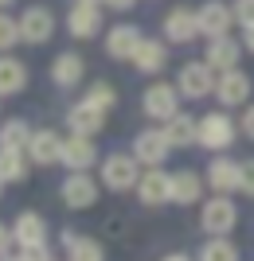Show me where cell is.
<instances>
[{
	"mask_svg": "<svg viewBox=\"0 0 254 261\" xmlns=\"http://www.w3.org/2000/svg\"><path fill=\"white\" fill-rule=\"evenodd\" d=\"M165 261H192V257H184V253H168Z\"/></svg>",
	"mask_w": 254,
	"mask_h": 261,
	"instance_id": "74e56055",
	"label": "cell"
},
{
	"mask_svg": "<svg viewBox=\"0 0 254 261\" xmlns=\"http://www.w3.org/2000/svg\"><path fill=\"white\" fill-rule=\"evenodd\" d=\"M207 63H211V70H235V66H239V43H235V39H227V35L211 39Z\"/></svg>",
	"mask_w": 254,
	"mask_h": 261,
	"instance_id": "7402d4cb",
	"label": "cell"
},
{
	"mask_svg": "<svg viewBox=\"0 0 254 261\" xmlns=\"http://www.w3.org/2000/svg\"><path fill=\"white\" fill-rule=\"evenodd\" d=\"M28 141H32V129H28V121L12 117L0 125V148H16V152H28Z\"/></svg>",
	"mask_w": 254,
	"mask_h": 261,
	"instance_id": "d4e9b609",
	"label": "cell"
},
{
	"mask_svg": "<svg viewBox=\"0 0 254 261\" xmlns=\"http://www.w3.org/2000/svg\"><path fill=\"white\" fill-rule=\"evenodd\" d=\"M24 175H28L24 152H16V148H0V179H4V184H20Z\"/></svg>",
	"mask_w": 254,
	"mask_h": 261,
	"instance_id": "4316f807",
	"label": "cell"
},
{
	"mask_svg": "<svg viewBox=\"0 0 254 261\" xmlns=\"http://www.w3.org/2000/svg\"><path fill=\"white\" fill-rule=\"evenodd\" d=\"M165 35L172 43H192V35H199V20L192 16V8H172L165 20Z\"/></svg>",
	"mask_w": 254,
	"mask_h": 261,
	"instance_id": "ac0fdd59",
	"label": "cell"
},
{
	"mask_svg": "<svg viewBox=\"0 0 254 261\" xmlns=\"http://www.w3.org/2000/svg\"><path fill=\"white\" fill-rule=\"evenodd\" d=\"M235 20L250 32V28H254V0H239V4H235Z\"/></svg>",
	"mask_w": 254,
	"mask_h": 261,
	"instance_id": "1f68e13d",
	"label": "cell"
},
{
	"mask_svg": "<svg viewBox=\"0 0 254 261\" xmlns=\"http://www.w3.org/2000/svg\"><path fill=\"white\" fill-rule=\"evenodd\" d=\"M20 257L24 261H51V250H47V246H32V250H24Z\"/></svg>",
	"mask_w": 254,
	"mask_h": 261,
	"instance_id": "d6a6232c",
	"label": "cell"
},
{
	"mask_svg": "<svg viewBox=\"0 0 254 261\" xmlns=\"http://www.w3.org/2000/svg\"><path fill=\"white\" fill-rule=\"evenodd\" d=\"M168 148H172V141H168L165 129L137 133V141H133V160H137V164H165Z\"/></svg>",
	"mask_w": 254,
	"mask_h": 261,
	"instance_id": "52a82bcc",
	"label": "cell"
},
{
	"mask_svg": "<svg viewBox=\"0 0 254 261\" xmlns=\"http://www.w3.org/2000/svg\"><path fill=\"white\" fill-rule=\"evenodd\" d=\"M199 222H203V230H207V234L227 238V234L235 230V222H239V211H235V203H231L227 195H219V199H211L207 207H203V218H199Z\"/></svg>",
	"mask_w": 254,
	"mask_h": 261,
	"instance_id": "6da1fadb",
	"label": "cell"
},
{
	"mask_svg": "<svg viewBox=\"0 0 254 261\" xmlns=\"http://www.w3.org/2000/svg\"><path fill=\"white\" fill-rule=\"evenodd\" d=\"M75 4H98V0H75Z\"/></svg>",
	"mask_w": 254,
	"mask_h": 261,
	"instance_id": "ab89813d",
	"label": "cell"
},
{
	"mask_svg": "<svg viewBox=\"0 0 254 261\" xmlns=\"http://www.w3.org/2000/svg\"><path fill=\"white\" fill-rule=\"evenodd\" d=\"M28 86V66L20 59H8V55H0V98L4 94H20Z\"/></svg>",
	"mask_w": 254,
	"mask_h": 261,
	"instance_id": "ffe728a7",
	"label": "cell"
},
{
	"mask_svg": "<svg viewBox=\"0 0 254 261\" xmlns=\"http://www.w3.org/2000/svg\"><path fill=\"white\" fill-rule=\"evenodd\" d=\"M207 184L215 187V195H231V191H239V160H211Z\"/></svg>",
	"mask_w": 254,
	"mask_h": 261,
	"instance_id": "d6986e66",
	"label": "cell"
},
{
	"mask_svg": "<svg viewBox=\"0 0 254 261\" xmlns=\"http://www.w3.org/2000/svg\"><path fill=\"white\" fill-rule=\"evenodd\" d=\"M59 195H63L66 207L86 211V207H94V199H98V184H94L86 172H75V175H66V179H63Z\"/></svg>",
	"mask_w": 254,
	"mask_h": 261,
	"instance_id": "5b68a950",
	"label": "cell"
},
{
	"mask_svg": "<svg viewBox=\"0 0 254 261\" xmlns=\"http://www.w3.org/2000/svg\"><path fill=\"white\" fill-rule=\"evenodd\" d=\"M235 141V121L227 117V113H207V117L199 121V144L203 148H231Z\"/></svg>",
	"mask_w": 254,
	"mask_h": 261,
	"instance_id": "277c9868",
	"label": "cell"
},
{
	"mask_svg": "<svg viewBox=\"0 0 254 261\" xmlns=\"http://www.w3.org/2000/svg\"><path fill=\"white\" fill-rule=\"evenodd\" d=\"M51 32H55V16H51V8H43V4H32V8L20 16V39L24 43H47Z\"/></svg>",
	"mask_w": 254,
	"mask_h": 261,
	"instance_id": "3957f363",
	"label": "cell"
},
{
	"mask_svg": "<svg viewBox=\"0 0 254 261\" xmlns=\"http://www.w3.org/2000/svg\"><path fill=\"white\" fill-rule=\"evenodd\" d=\"M8 4H12V0H0V8H8Z\"/></svg>",
	"mask_w": 254,
	"mask_h": 261,
	"instance_id": "60d3db41",
	"label": "cell"
},
{
	"mask_svg": "<svg viewBox=\"0 0 254 261\" xmlns=\"http://www.w3.org/2000/svg\"><path fill=\"white\" fill-rule=\"evenodd\" d=\"M98 160V148L90 144V137H71V141H63V160L71 172H86L90 164Z\"/></svg>",
	"mask_w": 254,
	"mask_h": 261,
	"instance_id": "2e32d148",
	"label": "cell"
},
{
	"mask_svg": "<svg viewBox=\"0 0 254 261\" xmlns=\"http://www.w3.org/2000/svg\"><path fill=\"white\" fill-rule=\"evenodd\" d=\"M145 35L133 28V23H118V28H110V39H106V51H110V59H133L137 55V47H141Z\"/></svg>",
	"mask_w": 254,
	"mask_h": 261,
	"instance_id": "5bb4252c",
	"label": "cell"
},
{
	"mask_svg": "<svg viewBox=\"0 0 254 261\" xmlns=\"http://www.w3.org/2000/svg\"><path fill=\"white\" fill-rule=\"evenodd\" d=\"M66 28L75 39H94L102 32V8L98 4H75L71 16H66Z\"/></svg>",
	"mask_w": 254,
	"mask_h": 261,
	"instance_id": "8fae6325",
	"label": "cell"
},
{
	"mask_svg": "<svg viewBox=\"0 0 254 261\" xmlns=\"http://www.w3.org/2000/svg\"><path fill=\"white\" fill-rule=\"evenodd\" d=\"M145 113L149 117H160V121H172L176 117V90L156 82V86L145 90Z\"/></svg>",
	"mask_w": 254,
	"mask_h": 261,
	"instance_id": "4fadbf2b",
	"label": "cell"
},
{
	"mask_svg": "<svg viewBox=\"0 0 254 261\" xmlns=\"http://www.w3.org/2000/svg\"><path fill=\"white\" fill-rule=\"evenodd\" d=\"M137 195H141L145 207H160V203H172V175H165L160 168L145 172L137 179Z\"/></svg>",
	"mask_w": 254,
	"mask_h": 261,
	"instance_id": "9c48e42d",
	"label": "cell"
},
{
	"mask_svg": "<svg viewBox=\"0 0 254 261\" xmlns=\"http://www.w3.org/2000/svg\"><path fill=\"white\" fill-rule=\"evenodd\" d=\"M199 195H203V179H199L196 172H176V175H172V203L192 207Z\"/></svg>",
	"mask_w": 254,
	"mask_h": 261,
	"instance_id": "44dd1931",
	"label": "cell"
},
{
	"mask_svg": "<svg viewBox=\"0 0 254 261\" xmlns=\"http://www.w3.org/2000/svg\"><path fill=\"white\" fill-rule=\"evenodd\" d=\"M12 242H16V238H12V230L4 226V222H0V257H8V250H12Z\"/></svg>",
	"mask_w": 254,
	"mask_h": 261,
	"instance_id": "836d02e7",
	"label": "cell"
},
{
	"mask_svg": "<svg viewBox=\"0 0 254 261\" xmlns=\"http://www.w3.org/2000/svg\"><path fill=\"white\" fill-rule=\"evenodd\" d=\"M28 160H32V164H43V168L63 160V141H59V133H51V129L32 133V141H28Z\"/></svg>",
	"mask_w": 254,
	"mask_h": 261,
	"instance_id": "30bf717a",
	"label": "cell"
},
{
	"mask_svg": "<svg viewBox=\"0 0 254 261\" xmlns=\"http://www.w3.org/2000/svg\"><path fill=\"white\" fill-rule=\"evenodd\" d=\"M20 43V20H12L0 12V51H8V47Z\"/></svg>",
	"mask_w": 254,
	"mask_h": 261,
	"instance_id": "f1b7e54d",
	"label": "cell"
},
{
	"mask_svg": "<svg viewBox=\"0 0 254 261\" xmlns=\"http://www.w3.org/2000/svg\"><path fill=\"white\" fill-rule=\"evenodd\" d=\"M12 238L20 242L24 250H32V246H47V222L35 211H24L16 218V230H12Z\"/></svg>",
	"mask_w": 254,
	"mask_h": 261,
	"instance_id": "9a60e30c",
	"label": "cell"
},
{
	"mask_svg": "<svg viewBox=\"0 0 254 261\" xmlns=\"http://www.w3.org/2000/svg\"><path fill=\"white\" fill-rule=\"evenodd\" d=\"M211 90H215L211 63H184V70H180V94L184 98H207Z\"/></svg>",
	"mask_w": 254,
	"mask_h": 261,
	"instance_id": "8992f818",
	"label": "cell"
},
{
	"mask_svg": "<svg viewBox=\"0 0 254 261\" xmlns=\"http://www.w3.org/2000/svg\"><path fill=\"white\" fill-rule=\"evenodd\" d=\"M0 261H24V257H12V253H8V257H0Z\"/></svg>",
	"mask_w": 254,
	"mask_h": 261,
	"instance_id": "f35d334b",
	"label": "cell"
},
{
	"mask_svg": "<svg viewBox=\"0 0 254 261\" xmlns=\"http://www.w3.org/2000/svg\"><path fill=\"white\" fill-rule=\"evenodd\" d=\"M133 63H137V70H145V74H156V70L168 63V51L156 43V39H141L137 55H133Z\"/></svg>",
	"mask_w": 254,
	"mask_h": 261,
	"instance_id": "603a6c76",
	"label": "cell"
},
{
	"mask_svg": "<svg viewBox=\"0 0 254 261\" xmlns=\"http://www.w3.org/2000/svg\"><path fill=\"white\" fill-rule=\"evenodd\" d=\"M137 179H141L137 160H129L122 152H113L110 160L102 164V184L110 187V191H129V187H137Z\"/></svg>",
	"mask_w": 254,
	"mask_h": 261,
	"instance_id": "7a4b0ae2",
	"label": "cell"
},
{
	"mask_svg": "<svg viewBox=\"0 0 254 261\" xmlns=\"http://www.w3.org/2000/svg\"><path fill=\"white\" fill-rule=\"evenodd\" d=\"M199 261H239V250H235L227 238H211L203 250H199Z\"/></svg>",
	"mask_w": 254,
	"mask_h": 261,
	"instance_id": "83f0119b",
	"label": "cell"
},
{
	"mask_svg": "<svg viewBox=\"0 0 254 261\" xmlns=\"http://www.w3.org/2000/svg\"><path fill=\"white\" fill-rule=\"evenodd\" d=\"M246 94H250V78L243 70H223V78L215 82V98L223 106H239V101H246Z\"/></svg>",
	"mask_w": 254,
	"mask_h": 261,
	"instance_id": "e0dca14e",
	"label": "cell"
},
{
	"mask_svg": "<svg viewBox=\"0 0 254 261\" xmlns=\"http://www.w3.org/2000/svg\"><path fill=\"white\" fill-rule=\"evenodd\" d=\"M196 20H199V32H203V35L219 39V35H227V28H231L235 8H231V4H223V0H207V4L196 12Z\"/></svg>",
	"mask_w": 254,
	"mask_h": 261,
	"instance_id": "ba28073f",
	"label": "cell"
},
{
	"mask_svg": "<svg viewBox=\"0 0 254 261\" xmlns=\"http://www.w3.org/2000/svg\"><path fill=\"white\" fill-rule=\"evenodd\" d=\"M246 51H254V28L246 32Z\"/></svg>",
	"mask_w": 254,
	"mask_h": 261,
	"instance_id": "8d00e7d4",
	"label": "cell"
},
{
	"mask_svg": "<svg viewBox=\"0 0 254 261\" xmlns=\"http://www.w3.org/2000/svg\"><path fill=\"white\" fill-rule=\"evenodd\" d=\"M66 125H71L75 137H94V133H102V125H106V113H102L98 106H90V101H78V106L66 113Z\"/></svg>",
	"mask_w": 254,
	"mask_h": 261,
	"instance_id": "7c38bea8",
	"label": "cell"
},
{
	"mask_svg": "<svg viewBox=\"0 0 254 261\" xmlns=\"http://www.w3.org/2000/svg\"><path fill=\"white\" fill-rule=\"evenodd\" d=\"M168 141H172V148H180V144H192L199 141V121H192L188 113H176V117L168 121Z\"/></svg>",
	"mask_w": 254,
	"mask_h": 261,
	"instance_id": "484cf974",
	"label": "cell"
},
{
	"mask_svg": "<svg viewBox=\"0 0 254 261\" xmlns=\"http://www.w3.org/2000/svg\"><path fill=\"white\" fill-rule=\"evenodd\" d=\"M0 191H4V179H0Z\"/></svg>",
	"mask_w": 254,
	"mask_h": 261,
	"instance_id": "b9f144b4",
	"label": "cell"
},
{
	"mask_svg": "<svg viewBox=\"0 0 254 261\" xmlns=\"http://www.w3.org/2000/svg\"><path fill=\"white\" fill-rule=\"evenodd\" d=\"M239 191L254 199V160H239Z\"/></svg>",
	"mask_w": 254,
	"mask_h": 261,
	"instance_id": "4dcf8cb0",
	"label": "cell"
},
{
	"mask_svg": "<svg viewBox=\"0 0 254 261\" xmlns=\"http://www.w3.org/2000/svg\"><path fill=\"white\" fill-rule=\"evenodd\" d=\"M243 133H246V137L254 141V106H250V109L243 113Z\"/></svg>",
	"mask_w": 254,
	"mask_h": 261,
	"instance_id": "e575fe53",
	"label": "cell"
},
{
	"mask_svg": "<svg viewBox=\"0 0 254 261\" xmlns=\"http://www.w3.org/2000/svg\"><path fill=\"white\" fill-rule=\"evenodd\" d=\"M82 101H90V106H98L102 113H106V109L113 106V86H106V82H94V86L86 90V98Z\"/></svg>",
	"mask_w": 254,
	"mask_h": 261,
	"instance_id": "f546056e",
	"label": "cell"
},
{
	"mask_svg": "<svg viewBox=\"0 0 254 261\" xmlns=\"http://www.w3.org/2000/svg\"><path fill=\"white\" fill-rule=\"evenodd\" d=\"M82 70H86V66H82V59H78V55H59L55 63H51V78H55V86H75L78 78H82Z\"/></svg>",
	"mask_w": 254,
	"mask_h": 261,
	"instance_id": "cb8c5ba5",
	"label": "cell"
},
{
	"mask_svg": "<svg viewBox=\"0 0 254 261\" xmlns=\"http://www.w3.org/2000/svg\"><path fill=\"white\" fill-rule=\"evenodd\" d=\"M110 8H118V12H125V8H133V0H106Z\"/></svg>",
	"mask_w": 254,
	"mask_h": 261,
	"instance_id": "d590c367",
	"label": "cell"
}]
</instances>
